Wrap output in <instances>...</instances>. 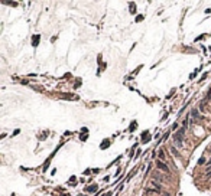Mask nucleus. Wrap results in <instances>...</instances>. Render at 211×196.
Wrapping results in <instances>:
<instances>
[{"label":"nucleus","instance_id":"1","mask_svg":"<svg viewBox=\"0 0 211 196\" xmlns=\"http://www.w3.org/2000/svg\"><path fill=\"white\" fill-rule=\"evenodd\" d=\"M184 133H185V127H182L179 131H177L175 134H174V141H175V144L181 148L182 147V137H184Z\"/></svg>","mask_w":211,"mask_h":196},{"label":"nucleus","instance_id":"8","mask_svg":"<svg viewBox=\"0 0 211 196\" xmlns=\"http://www.w3.org/2000/svg\"><path fill=\"white\" fill-rule=\"evenodd\" d=\"M106 196H111V192H107V195Z\"/></svg>","mask_w":211,"mask_h":196},{"label":"nucleus","instance_id":"7","mask_svg":"<svg viewBox=\"0 0 211 196\" xmlns=\"http://www.w3.org/2000/svg\"><path fill=\"white\" fill-rule=\"evenodd\" d=\"M207 174H211V166H210V169L207 170Z\"/></svg>","mask_w":211,"mask_h":196},{"label":"nucleus","instance_id":"5","mask_svg":"<svg viewBox=\"0 0 211 196\" xmlns=\"http://www.w3.org/2000/svg\"><path fill=\"white\" fill-rule=\"evenodd\" d=\"M159 159H161V160H163V159H165V153H163V150H159Z\"/></svg>","mask_w":211,"mask_h":196},{"label":"nucleus","instance_id":"3","mask_svg":"<svg viewBox=\"0 0 211 196\" xmlns=\"http://www.w3.org/2000/svg\"><path fill=\"white\" fill-rule=\"evenodd\" d=\"M191 115H192V118L201 120V115H200V113H198V110H192V111H191Z\"/></svg>","mask_w":211,"mask_h":196},{"label":"nucleus","instance_id":"4","mask_svg":"<svg viewBox=\"0 0 211 196\" xmlns=\"http://www.w3.org/2000/svg\"><path fill=\"white\" fill-rule=\"evenodd\" d=\"M152 185L156 188V190H159V192H161V186H159V183H158L156 180H153V182H152Z\"/></svg>","mask_w":211,"mask_h":196},{"label":"nucleus","instance_id":"2","mask_svg":"<svg viewBox=\"0 0 211 196\" xmlns=\"http://www.w3.org/2000/svg\"><path fill=\"white\" fill-rule=\"evenodd\" d=\"M156 166H158V169H161V170H162V172H165V173H168V172H169V169H168V166H166V164H165V163H162L161 160H159V162L156 163Z\"/></svg>","mask_w":211,"mask_h":196},{"label":"nucleus","instance_id":"6","mask_svg":"<svg viewBox=\"0 0 211 196\" xmlns=\"http://www.w3.org/2000/svg\"><path fill=\"white\" fill-rule=\"evenodd\" d=\"M172 153H175V154H177V157H181V156H179V153L177 151V148H175V147H172Z\"/></svg>","mask_w":211,"mask_h":196}]
</instances>
